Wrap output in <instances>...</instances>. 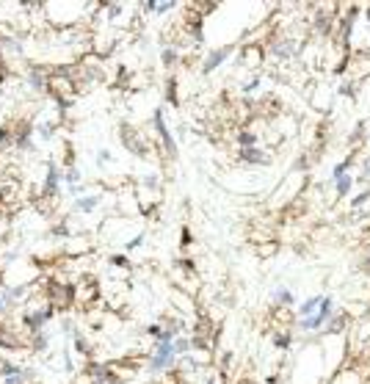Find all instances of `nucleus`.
<instances>
[{"label":"nucleus","mask_w":370,"mask_h":384,"mask_svg":"<svg viewBox=\"0 0 370 384\" xmlns=\"http://www.w3.org/2000/svg\"><path fill=\"white\" fill-rule=\"evenodd\" d=\"M119 14H122V6H110L108 9V17H119Z\"/></svg>","instance_id":"obj_38"},{"label":"nucleus","mask_w":370,"mask_h":384,"mask_svg":"<svg viewBox=\"0 0 370 384\" xmlns=\"http://www.w3.org/2000/svg\"><path fill=\"white\" fill-rule=\"evenodd\" d=\"M83 376L88 379V384H124V379L119 373H114V368L108 362H88Z\"/></svg>","instance_id":"obj_3"},{"label":"nucleus","mask_w":370,"mask_h":384,"mask_svg":"<svg viewBox=\"0 0 370 384\" xmlns=\"http://www.w3.org/2000/svg\"><path fill=\"white\" fill-rule=\"evenodd\" d=\"M58 169H55V163H47V177H44V186H42V196L44 199H53L55 194H58Z\"/></svg>","instance_id":"obj_10"},{"label":"nucleus","mask_w":370,"mask_h":384,"mask_svg":"<svg viewBox=\"0 0 370 384\" xmlns=\"http://www.w3.org/2000/svg\"><path fill=\"white\" fill-rule=\"evenodd\" d=\"M6 78H9V72H3V66H0V83H3Z\"/></svg>","instance_id":"obj_41"},{"label":"nucleus","mask_w":370,"mask_h":384,"mask_svg":"<svg viewBox=\"0 0 370 384\" xmlns=\"http://www.w3.org/2000/svg\"><path fill=\"white\" fill-rule=\"evenodd\" d=\"M172 6H174L172 0H166V3H160V6H158V11H169V9H172Z\"/></svg>","instance_id":"obj_40"},{"label":"nucleus","mask_w":370,"mask_h":384,"mask_svg":"<svg viewBox=\"0 0 370 384\" xmlns=\"http://www.w3.org/2000/svg\"><path fill=\"white\" fill-rule=\"evenodd\" d=\"M166 100L172 102V105H177V80L169 78V86H166Z\"/></svg>","instance_id":"obj_26"},{"label":"nucleus","mask_w":370,"mask_h":384,"mask_svg":"<svg viewBox=\"0 0 370 384\" xmlns=\"http://www.w3.org/2000/svg\"><path fill=\"white\" fill-rule=\"evenodd\" d=\"M268 384H282V381H279V376H271V379H268Z\"/></svg>","instance_id":"obj_42"},{"label":"nucleus","mask_w":370,"mask_h":384,"mask_svg":"<svg viewBox=\"0 0 370 384\" xmlns=\"http://www.w3.org/2000/svg\"><path fill=\"white\" fill-rule=\"evenodd\" d=\"M174 61H177V50L166 47V50H163V64H166V66H172Z\"/></svg>","instance_id":"obj_30"},{"label":"nucleus","mask_w":370,"mask_h":384,"mask_svg":"<svg viewBox=\"0 0 370 384\" xmlns=\"http://www.w3.org/2000/svg\"><path fill=\"white\" fill-rule=\"evenodd\" d=\"M273 299H276L279 304H293V293L287 290V287H279V290L273 293Z\"/></svg>","instance_id":"obj_25"},{"label":"nucleus","mask_w":370,"mask_h":384,"mask_svg":"<svg viewBox=\"0 0 370 384\" xmlns=\"http://www.w3.org/2000/svg\"><path fill=\"white\" fill-rule=\"evenodd\" d=\"M44 299L53 309H69L78 299V287L72 282H61V279H44Z\"/></svg>","instance_id":"obj_1"},{"label":"nucleus","mask_w":370,"mask_h":384,"mask_svg":"<svg viewBox=\"0 0 370 384\" xmlns=\"http://www.w3.org/2000/svg\"><path fill=\"white\" fill-rule=\"evenodd\" d=\"M174 359H177L174 343H158V349H155V354L150 357L146 368H150L152 373H160V371H169V368L174 365Z\"/></svg>","instance_id":"obj_4"},{"label":"nucleus","mask_w":370,"mask_h":384,"mask_svg":"<svg viewBox=\"0 0 370 384\" xmlns=\"http://www.w3.org/2000/svg\"><path fill=\"white\" fill-rule=\"evenodd\" d=\"M72 337H75V349H78L80 354H83V357H91V345H88V340H86V337L80 335V332H75Z\"/></svg>","instance_id":"obj_18"},{"label":"nucleus","mask_w":370,"mask_h":384,"mask_svg":"<svg viewBox=\"0 0 370 384\" xmlns=\"http://www.w3.org/2000/svg\"><path fill=\"white\" fill-rule=\"evenodd\" d=\"M348 163H351V160L345 158L343 163H337V166H335V180H337V177H343V172H345V169H348Z\"/></svg>","instance_id":"obj_35"},{"label":"nucleus","mask_w":370,"mask_h":384,"mask_svg":"<svg viewBox=\"0 0 370 384\" xmlns=\"http://www.w3.org/2000/svg\"><path fill=\"white\" fill-rule=\"evenodd\" d=\"M9 144H14V130L11 127H0V150H6Z\"/></svg>","instance_id":"obj_22"},{"label":"nucleus","mask_w":370,"mask_h":384,"mask_svg":"<svg viewBox=\"0 0 370 384\" xmlns=\"http://www.w3.org/2000/svg\"><path fill=\"white\" fill-rule=\"evenodd\" d=\"M22 373V365L11 362V359H0V379H9V376Z\"/></svg>","instance_id":"obj_14"},{"label":"nucleus","mask_w":370,"mask_h":384,"mask_svg":"<svg viewBox=\"0 0 370 384\" xmlns=\"http://www.w3.org/2000/svg\"><path fill=\"white\" fill-rule=\"evenodd\" d=\"M97 202H100L97 196H80L75 208H78V210H83V213H91L94 208H97Z\"/></svg>","instance_id":"obj_17"},{"label":"nucleus","mask_w":370,"mask_h":384,"mask_svg":"<svg viewBox=\"0 0 370 384\" xmlns=\"http://www.w3.org/2000/svg\"><path fill=\"white\" fill-rule=\"evenodd\" d=\"M365 174H370V160H367V163H365Z\"/></svg>","instance_id":"obj_43"},{"label":"nucleus","mask_w":370,"mask_h":384,"mask_svg":"<svg viewBox=\"0 0 370 384\" xmlns=\"http://www.w3.org/2000/svg\"><path fill=\"white\" fill-rule=\"evenodd\" d=\"M188 351H191V340L188 337H177L174 340V354L180 357V354H188Z\"/></svg>","instance_id":"obj_24"},{"label":"nucleus","mask_w":370,"mask_h":384,"mask_svg":"<svg viewBox=\"0 0 370 384\" xmlns=\"http://www.w3.org/2000/svg\"><path fill=\"white\" fill-rule=\"evenodd\" d=\"M31 136H33V124L31 122H20L17 130H14V147H20V150H31Z\"/></svg>","instance_id":"obj_9"},{"label":"nucleus","mask_w":370,"mask_h":384,"mask_svg":"<svg viewBox=\"0 0 370 384\" xmlns=\"http://www.w3.org/2000/svg\"><path fill=\"white\" fill-rule=\"evenodd\" d=\"M321 301H323V296H312V299H307L304 304H301V309H299V313H301V318H312V313L318 309V304H321Z\"/></svg>","instance_id":"obj_15"},{"label":"nucleus","mask_w":370,"mask_h":384,"mask_svg":"<svg viewBox=\"0 0 370 384\" xmlns=\"http://www.w3.org/2000/svg\"><path fill=\"white\" fill-rule=\"evenodd\" d=\"M229 53H232V47H221V50H213V53L205 58V64H202V72H205V75H210V72L216 69V66H218L221 61H224V58H227Z\"/></svg>","instance_id":"obj_11"},{"label":"nucleus","mask_w":370,"mask_h":384,"mask_svg":"<svg viewBox=\"0 0 370 384\" xmlns=\"http://www.w3.org/2000/svg\"><path fill=\"white\" fill-rule=\"evenodd\" d=\"M122 141H124V147H127L133 155H146V144H141L138 133L133 130L130 124H122Z\"/></svg>","instance_id":"obj_8"},{"label":"nucleus","mask_w":370,"mask_h":384,"mask_svg":"<svg viewBox=\"0 0 370 384\" xmlns=\"http://www.w3.org/2000/svg\"><path fill=\"white\" fill-rule=\"evenodd\" d=\"M177 268H182V271H194V263H191V260H177Z\"/></svg>","instance_id":"obj_36"},{"label":"nucleus","mask_w":370,"mask_h":384,"mask_svg":"<svg viewBox=\"0 0 370 384\" xmlns=\"http://www.w3.org/2000/svg\"><path fill=\"white\" fill-rule=\"evenodd\" d=\"M80 180V174H78V169H66V182H69V186H75V182Z\"/></svg>","instance_id":"obj_34"},{"label":"nucleus","mask_w":370,"mask_h":384,"mask_svg":"<svg viewBox=\"0 0 370 384\" xmlns=\"http://www.w3.org/2000/svg\"><path fill=\"white\" fill-rule=\"evenodd\" d=\"M28 80H31V86L36 92H42V88L47 86V75H44V69H39V66H33V69L28 72Z\"/></svg>","instance_id":"obj_13"},{"label":"nucleus","mask_w":370,"mask_h":384,"mask_svg":"<svg viewBox=\"0 0 370 384\" xmlns=\"http://www.w3.org/2000/svg\"><path fill=\"white\" fill-rule=\"evenodd\" d=\"M273 345H276V349H290V335H285V332L276 335L273 337Z\"/></svg>","instance_id":"obj_29"},{"label":"nucleus","mask_w":370,"mask_h":384,"mask_svg":"<svg viewBox=\"0 0 370 384\" xmlns=\"http://www.w3.org/2000/svg\"><path fill=\"white\" fill-rule=\"evenodd\" d=\"M238 144H240V150H246V147H254L257 144V136H254V133H240V136H238Z\"/></svg>","instance_id":"obj_23"},{"label":"nucleus","mask_w":370,"mask_h":384,"mask_svg":"<svg viewBox=\"0 0 370 384\" xmlns=\"http://www.w3.org/2000/svg\"><path fill=\"white\" fill-rule=\"evenodd\" d=\"M365 265H370V260H367V263H365Z\"/></svg>","instance_id":"obj_45"},{"label":"nucleus","mask_w":370,"mask_h":384,"mask_svg":"<svg viewBox=\"0 0 370 384\" xmlns=\"http://www.w3.org/2000/svg\"><path fill=\"white\" fill-rule=\"evenodd\" d=\"M141 241H144V235H136V238H133V241L127 243V249H136V246H138V243H141Z\"/></svg>","instance_id":"obj_39"},{"label":"nucleus","mask_w":370,"mask_h":384,"mask_svg":"<svg viewBox=\"0 0 370 384\" xmlns=\"http://www.w3.org/2000/svg\"><path fill=\"white\" fill-rule=\"evenodd\" d=\"M295 50H293V42H279V44H273V56H279V58H287V56H293Z\"/></svg>","instance_id":"obj_19"},{"label":"nucleus","mask_w":370,"mask_h":384,"mask_svg":"<svg viewBox=\"0 0 370 384\" xmlns=\"http://www.w3.org/2000/svg\"><path fill=\"white\" fill-rule=\"evenodd\" d=\"M14 307V301H11V296H9V290H0V321L6 318V313Z\"/></svg>","instance_id":"obj_20"},{"label":"nucleus","mask_w":370,"mask_h":384,"mask_svg":"<svg viewBox=\"0 0 370 384\" xmlns=\"http://www.w3.org/2000/svg\"><path fill=\"white\" fill-rule=\"evenodd\" d=\"M110 263L119 265V268H127V265H130V260H127L124 254H114V257H110Z\"/></svg>","instance_id":"obj_32"},{"label":"nucleus","mask_w":370,"mask_h":384,"mask_svg":"<svg viewBox=\"0 0 370 384\" xmlns=\"http://www.w3.org/2000/svg\"><path fill=\"white\" fill-rule=\"evenodd\" d=\"M28 345H31L33 351H44L47 349V335H44V332H36V335L28 337Z\"/></svg>","instance_id":"obj_16"},{"label":"nucleus","mask_w":370,"mask_h":384,"mask_svg":"<svg viewBox=\"0 0 370 384\" xmlns=\"http://www.w3.org/2000/svg\"><path fill=\"white\" fill-rule=\"evenodd\" d=\"M207 384H216V379H207Z\"/></svg>","instance_id":"obj_44"},{"label":"nucleus","mask_w":370,"mask_h":384,"mask_svg":"<svg viewBox=\"0 0 370 384\" xmlns=\"http://www.w3.org/2000/svg\"><path fill=\"white\" fill-rule=\"evenodd\" d=\"M53 313H55V309L50 307V304L36 307V309H28V313H22V315H20V321H22V329H25V337L36 335V332H44V323L53 318Z\"/></svg>","instance_id":"obj_2"},{"label":"nucleus","mask_w":370,"mask_h":384,"mask_svg":"<svg viewBox=\"0 0 370 384\" xmlns=\"http://www.w3.org/2000/svg\"><path fill=\"white\" fill-rule=\"evenodd\" d=\"M367 17H370V11H367Z\"/></svg>","instance_id":"obj_46"},{"label":"nucleus","mask_w":370,"mask_h":384,"mask_svg":"<svg viewBox=\"0 0 370 384\" xmlns=\"http://www.w3.org/2000/svg\"><path fill=\"white\" fill-rule=\"evenodd\" d=\"M345 323H348V318H345V315H337V318H329V326H326V332H329V335H337V332L343 329Z\"/></svg>","instance_id":"obj_21"},{"label":"nucleus","mask_w":370,"mask_h":384,"mask_svg":"<svg viewBox=\"0 0 370 384\" xmlns=\"http://www.w3.org/2000/svg\"><path fill=\"white\" fill-rule=\"evenodd\" d=\"M329 318H331V299L323 296V301L318 304V313L312 315V318H301V329H304V332H315V329H321Z\"/></svg>","instance_id":"obj_6"},{"label":"nucleus","mask_w":370,"mask_h":384,"mask_svg":"<svg viewBox=\"0 0 370 384\" xmlns=\"http://www.w3.org/2000/svg\"><path fill=\"white\" fill-rule=\"evenodd\" d=\"M182 246H191V230H188V227H182Z\"/></svg>","instance_id":"obj_37"},{"label":"nucleus","mask_w":370,"mask_h":384,"mask_svg":"<svg viewBox=\"0 0 370 384\" xmlns=\"http://www.w3.org/2000/svg\"><path fill=\"white\" fill-rule=\"evenodd\" d=\"M329 22H331V17H329V14H321V17H318L315 20V28H318V31H323V33H329Z\"/></svg>","instance_id":"obj_27"},{"label":"nucleus","mask_w":370,"mask_h":384,"mask_svg":"<svg viewBox=\"0 0 370 384\" xmlns=\"http://www.w3.org/2000/svg\"><path fill=\"white\" fill-rule=\"evenodd\" d=\"M25 343H28V337L22 332H17L6 318L0 321V351H20Z\"/></svg>","instance_id":"obj_5"},{"label":"nucleus","mask_w":370,"mask_h":384,"mask_svg":"<svg viewBox=\"0 0 370 384\" xmlns=\"http://www.w3.org/2000/svg\"><path fill=\"white\" fill-rule=\"evenodd\" d=\"M351 191V177H337V194H348Z\"/></svg>","instance_id":"obj_28"},{"label":"nucleus","mask_w":370,"mask_h":384,"mask_svg":"<svg viewBox=\"0 0 370 384\" xmlns=\"http://www.w3.org/2000/svg\"><path fill=\"white\" fill-rule=\"evenodd\" d=\"M240 160H246V163H268V155L260 152L257 147H246V150H240Z\"/></svg>","instance_id":"obj_12"},{"label":"nucleus","mask_w":370,"mask_h":384,"mask_svg":"<svg viewBox=\"0 0 370 384\" xmlns=\"http://www.w3.org/2000/svg\"><path fill=\"white\" fill-rule=\"evenodd\" d=\"M146 335H152L155 340H160V335H163V326H160V323H152V326H146Z\"/></svg>","instance_id":"obj_31"},{"label":"nucleus","mask_w":370,"mask_h":384,"mask_svg":"<svg viewBox=\"0 0 370 384\" xmlns=\"http://www.w3.org/2000/svg\"><path fill=\"white\" fill-rule=\"evenodd\" d=\"M152 122H155V127H158V136H160V141H163V147H166L169 158H177V144H174L172 133H169L166 122H163V111H155V119Z\"/></svg>","instance_id":"obj_7"},{"label":"nucleus","mask_w":370,"mask_h":384,"mask_svg":"<svg viewBox=\"0 0 370 384\" xmlns=\"http://www.w3.org/2000/svg\"><path fill=\"white\" fill-rule=\"evenodd\" d=\"M50 232H53L55 238H64V235H69V227H66V224H55Z\"/></svg>","instance_id":"obj_33"}]
</instances>
